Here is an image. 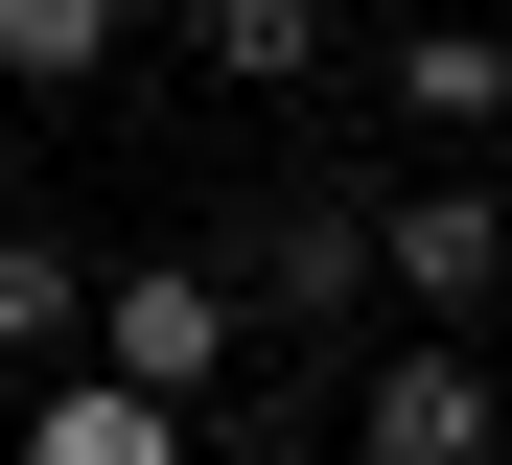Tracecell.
<instances>
[{
  "label": "cell",
  "mask_w": 512,
  "mask_h": 465,
  "mask_svg": "<svg viewBox=\"0 0 512 465\" xmlns=\"http://www.w3.org/2000/svg\"><path fill=\"white\" fill-rule=\"evenodd\" d=\"M373 465H489V372L466 349H396L373 372Z\"/></svg>",
  "instance_id": "277c9868"
},
{
  "label": "cell",
  "mask_w": 512,
  "mask_h": 465,
  "mask_svg": "<svg viewBox=\"0 0 512 465\" xmlns=\"http://www.w3.org/2000/svg\"><path fill=\"white\" fill-rule=\"evenodd\" d=\"M94 303H117L94 256H47V233H0V349H24V372H47V349H94Z\"/></svg>",
  "instance_id": "8992f818"
},
{
  "label": "cell",
  "mask_w": 512,
  "mask_h": 465,
  "mask_svg": "<svg viewBox=\"0 0 512 465\" xmlns=\"http://www.w3.org/2000/svg\"><path fill=\"white\" fill-rule=\"evenodd\" d=\"M373 256H396V303H489V279H512V210H489V186H419Z\"/></svg>",
  "instance_id": "3957f363"
},
{
  "label": "cell",
  "mask_w": 512,
  "mask_h": 465,
  "mask_svg": "<svg viewBox=\"0 0 512 465\" xmlns=\"http://www.w3.org/2000/svg\"><path fill=\"white\" fill-rule=\"evenodd\" d=\"M396 117H443V140H512V47H489V24H419V47H396Z\"/></svg>",
  "instance_id": "5b68a950"
},
{
  "label": "cell",
  "mask_w": 512,
  "mask_h": 465,
  "mask_svg": "<svg viewBox=\"0 0 512 465\" xmlns=\"http://www.w3.org/2000/svg\"><path fill=\"white\" fill-rule=\"evenodd\" d=\"M326 24H303V0H210V70H303Z\"/></svg>",
  "instance_id": "ba28073f"
},
{
  "label": "cell",
  "mask_w": 512,
  "mask_h": 465,
  "mask_svg": "<svg viewBox=\"0 0 512 465\" xmlns=\"http://www.w3.org/2000/svg\"><path fill=\"white\" fill-rule=\"evenodd\" d=\"M0 70L70 93V70H117V0H0Z\"/></svg>",
  "instance_id": "52a82bcc"
},
{
  "label": "cell",
  "mask_w": 512,
  "mask_h": 465,
  "mask_svg": "<svg viewBox=\"0 0 512 465\" xmlns=\"http://www.w3.org/2000/svg\"><path fill=\"white\" fill-rule=\"evenodd\" d=\"M24 465H187V396H140V372H47Z\"/></svg>",
  "instance_id": "7a4b0ae2"
},
{
  "label": "cell",
  "mask_w": 512,
  "mask_h": 465,
  "mask_svg": "<svg viewBox=\"0 0 512 465\" xmlns=\"http://www.w3.org/2000/svg\"><path fill=\"white\" fill-rule=\"evenodd\" d=\"M233 326H256V303H233L210 256H140L117 303H94V372H140V396H210V372H233Z\"/></svg>",
  "instance_id": "6da1fadb"
}]
</instances>
